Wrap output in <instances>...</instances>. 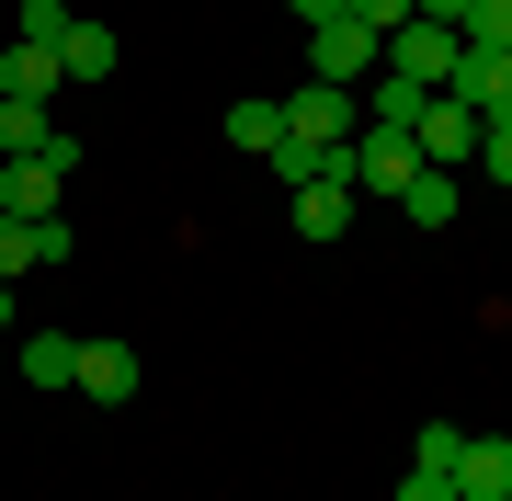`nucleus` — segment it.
Masks as SVG:
<instances>
[{"instance_id": "nucleus-1", "label": "nucleus", "mask_w": 512, "mask_h": 501, "mask_svg": "<svg viewBox=\"0 0 512 501\" xmlns=\"http://www.w3.org/2000/svg\"><path fill=\"white\" fill-rule=\"evenodd\" d=\"M376 69H387V35H376V23H353V12L308 23V80H342V92H365Z\"/></svg>"}, {"instance_id": "nucleus-2", "label": "nucleus", "mask_w": 512, "mask_h": 501, "mask_svg": "<svg viewBox=\"0 0 512 501\" xmlns=\"http://www.w3.org/2000/svg\"><path fill=\"white\" fill-rule=\"evenodd\" d=\"M285 103V149H342L353 126H365V103L342 92V80H296V92H274Z\"/></svg>"}, {"instance_id": "nucleus-3", "label": "nucleus", "mask_w": 512, "mask_h": 501, "mask_svg": "<svg viewBox=\"0 0 512 501\" xmlns=\"http://www.w3.org/2000/svg\"><path fill=\"white\" fill-rule=\"evenodd\" d=\"M421 183V149H410V137L399 126H353V194H387V205H399Z\"/></svg>"}, {"instance_id": "nucleus-4", "label": "nucleus", "mask_w": 512, "mask_h": 501, "mask_svg": "<svg viewBox=\"0 0 512 501\" xmlns=\"http://www.w3.org/2000/svg\"><path fill=\"white\" fill-rule=\"evenodd\" d=\"M387 69L399 80H421V92H444V80H456V23H399V35H387Z\"/></svg>"}, {"instance_id": "nucleus-5", "label": "nucleus", "mask_w": 512, "mask_h": 501, "mask_svg": "<svg viewBox=\"0 0 512 501\" xmlns=\"http://www.w3.org/2000/svg\"><path fill=\"white\" fill-rule=\"evenodd\" d=\"M410 149H421V171H456V160H478V114H467L456 92H433V103H421V126H410Z\"/></svg>"}, {"instance_id": "nucleus-6", "label": "nucleus", "mask_w": 512, "mask_h": 501, "mask_svg": "<svg viewBox=\"0 0 512 501\" xmlns=\"http://www.w3.org/2000/svg\"><path fill=\"white\" fill-rule=\"evenodd\" d=\"M467 114H512V46H456V80H444Z\"/></svg>"}, {"instance_id": "nucleus-7", "label": "nucleus", "mask_w": 512, "mask_h": 501, "mask_svg": "<svg viewBox=\"0 0 512 501\" xmlns=\"http://www.w3.org/2000/svg\"><path fill=\"white\" fill-rule=\"evenodd\" d=\"M456 501H512V433H467L456 445Z\"/></svg>"}, {"instance_id": "nucleus-8", "label": "nucleus", "mask_w": 512, "mask_h": 501, "mask_svg": "<svg viewBox=\"0 0 512 501\" xmlns=\"http://www.w3.org/2000/svg\"><path fill=\"white\" fill-rule=\"evenodd\" d=\"M137 376H148V365H137V342H80V376H69V388L114 410V399H137Z\"/></svg>"}, {"instance_id": "nucleus-9", "label": "nucleus", "mask_w": 512, "mask_h": 501, "mask_svg": "<svg viewBox=\"0 0 512 501\" xmlns=\"http://www.w3.org/2000/svg\"><path fill=\"white\" fill-rule=\"evenodd\" d=\"M57 251H69V228H57V217H0V285L35 274V262H57Z\"/></svg>"}, {"instance_id": "nucleus-10", "label": "nucleus", "mask_w": 512, "mask_h": 501, "mask_svg": "<svg viewBox=\"0 0 512 501\" xmlns=\"http://www.w3.org/2000/svg\"><path fill=\"white\" fill-rule=\"evenodd\" d=\"M114 57H126V46H114V23H92V12L57 35V69H69V80H114Z\"/></svg>"}, {"instance_id": "nucleus-11", "label": "nucleus", "mask_w": 512, "mask_h": 501, "mask_svg": "<svg viewBox=\"0 0 512 501\" xmlns=\"http://www.w3.org/2000/svg\"><path fill=\"white\" fill-rule=\"evenodd\" d=\"M353 103H365V126H399V137H410V126H421V103H433V92H421V80H399V69H376V80H365Z\"/></svg>"}, {"instance_id": "nucleus-12", "label": "nucleus", "mask_w": 512, "mask_h": 501, "mask_svg": "<svg viewBox=\"0 0 512 501\" xmlns=\"http://www.w3.org/2000/svg\"><path fill=\"white\" fill-rule=\"evenodd\" d=\"M353 205H365L353 183H296V228H308V240H342V228H353Z\"/></svg>"}, {"instance_id": "nucleus-13", "label": "nucleus", "mask_w": 512, "mask_h": 501, "mask_svg": "<svg viewBox=\"0 0 512 501\" xmlns=\"http://www.w3.org/2000/svg\"><path fill=\"white\" fill-rule=\"evenodd\" d=\"M57 80H69V69H57V46H12V57H0V92H23V103H46Z\"/></svg>"}, {"instance_id": "nucleus-14", "label": "nucleus", "mask_w": 512, "mask_h": 501, "mask_svg": "<svg viewBox=\"0 0 512 501\" xmlns=\"http://www.w3.org/2000/svg\"><path fill=\"white\" fill-rule=\"evenodd\" d=\"M228 149L274 160V149H285V103H228Z\"/></svg>"}, {"instance_id": "nucleus-15", "label": "nucleus", "mask_w": 512, "mask_h": 501, "mask_svg": "<svg viewBox=\"0 0 512 501\" xmlns=\"http://www.w3.org/2000/svg\"><path fill=\"white\" fill-rule=\"evenodd\" d=\"M46 137H57V126H46V103H23V92H0V160H35Z\"/></svg>"}, {"instance_id": "nucleus-16", "label": "nucleus", "mask_w": 512, "mask_h": 501, "mask_svg": "<svg viewBox=\"0 0 512 501\" xmlns=\"http://www.w3.org/2000/svg\"><path fill=\"white\" fill-rule=\"evenodd\" d=\"M399 217L410 228H456V171H421V183L399 194Z\"/></svg>"}, {"instance_id": "nucleus-17", "label": "nucleus", "mask_w": 512, "mask_h": 501, "mask_svg": "<svg viewBox=\"0 0 512 501\" xmlns=\"http://www.w3.org/2000/svg\"><path fill=\"white\" fill-rule=\"evenodd\" d=\"M23 376H35V388H69V376H80V342L69 331H35V342H23Z\"/></svg>"}, {"instance_id": "nucleus-18", "label": "nucleus", "mask_w": 512, "mask_h": 501, "mask_svg": "<svg viewBox=\"0 0 512 501\" xmlns=\"http://www.w3.org/2000/svg\"><path fill=\"white\" fill-rule=\"evenodd\" d=\"M456 445H467V433L433 422V433H410V467H421V479H456Z\"/></svg>"}, {"instance_id": "nucleus-19", "label": "nucleus", "mask_w": 512, "mask_h": 501, "mask_svg": "<svg viewBox=\"0 0 512 501\" xmlns=\"http://www.w3.org/2000/svg\"><path fill=\"white\" fill-rule=\"evenodd\" d=\"M456 46H512V0H467V23H456Z\"/></svg>"}, {"instance_id": "nucleus-20", "label": "nucleus", "mask_w": 512, "mask_h": 501, "mask_svg": "<svg viewBox=\"0 0 512 501\" xmlns=\"http://www.w3.org/2000/svg\"><path fill=\"white\" fill-rule=\"evenodd\" d=\"M69 23H80L69 0H23V35H12V46H57V35H69Z\"/></svg>"}, {"instance_id": "nucleus-21", "label": "nucleus", "mask_w": 512, "mask_h": 501, "mask_svg": "<svg viewBox=\"0 0 512 501\" xmlns=\"http://www.w3.org/2000/svg\"><path fill=\"white\" fill-rule=\"evenodd\" d=\"M478 171H490V183H512V114H478Z\"/></svg>"}, {"instance_id": "nucleus-22", "label": "nucleus", "mask_w": 512, "mask_h": 501, "mask_svg": "<svg viewBox=\"0 0 512 501\" xmlns=\"http://www.w3.org/2000/svg\"><path fill=\"white\" fill-rule=\"evenodd\" d=\"M342 12H353V23H376V35H399V23H410V0H342Z\"/></svg>"}, {"instance_id": "nucleus-23", "label": "nucleus", "mask_w": 512, "mask_h": 501, "mask_svg": "<svg viewBox=\"0 0 512 501\" xmlns=\"http://www.w3.org/2000/svg\"><path fill=\"white\" fill-rule=\"evenodd\" d=\"M399 501H456V479H421V467H410V479H399Z\"/></svg>"}, {"instance_id": "nucleus-24", "label": "nucleus", "mask_w": 512, "mask_h": 501, "mask_svg": "<svg viewBox=\"0 0 512 501\" xmlns=\"http://www.w3.org/2000/svg\"><path fill=\"white\" fill-rule=\"evenodd\" d=\"M285 12H296V23H330V12H342V0H285Z\"/></svg>"}, {"instance_id": "nucleus-25", "label": "nucleus", "mask_w": 512, "mask_h": 501, "mask_svg": "<svg viewBox=\"0 0 512 501\" xmlns=\"http://www.w3.org/2000/svg\"><path fill=\"white\" fill-rule=\"evenodd\" d=\"M0 331H12V285H0Z\"/></svg>"}]
</instances>
